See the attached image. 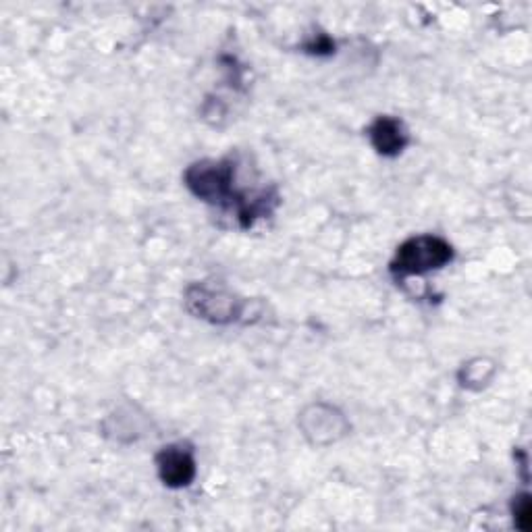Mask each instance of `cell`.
<instances>
[{
	"mask_svg": "<svg viewBox=\"0 0 532 532\" xmlns=\"http://www.w3.org/2000/svg\"><path fill=\"white\" fill-rule=\"evenodd\" d=\"M185 185L194 196L208 204H235L237 219L244 229L252 227L256 219L271 215L277 206V194L273 190L258 192L248 198V194L235 190V163L225 161H200L185 171Z\"/></svg>",
	"mask_w": 532,
	"mask_h": 532,
	"instance_id": "1",
	"label": "cell"
},
{
	"mask_svg": "<svg viewBox=\"0 0 532 532\" xmlns=\"http://www.w3.org/2000/svg\"><path fill=\"white\" fill-rule=\"evenodd\" d=\"M454 258V248L445 239L435 235H418L408 239L397 248V254L391 262V273L395 277L424 275L437 269H443Z\"/></svg>",
	"mask_w": 532,
	"mask_h": 532,
	"instance_id": "2",
	"label": "cell"
},
{
	"mask_svg": "<svg viewBox=\"0 0 532 532\" xmlns=\"http://www.w3.org/2000/svg\"><path fill=\"white\" fill-rule=\"evenodd\" d=\"M156 468L161 481L171 489L188 487L196 476V462L192 451L183 445L163 447L156 456Z\"/></svg>",
	"mask_w": 532,
	"mask_h": 532,
	"instance_id": "3",
	"label": "cell"
},
{
	"mask_svg": "<svg viewBox=\"0 0 532 532\" xmlns=\"http://www.w3.org/2000/svg\"><path fill=\"white\" fill-rule=\"evenodd\" d=\"M188 302L196 314H200L202 318H210V321L215 323H227L231 318H235V300L231 296L221 294V291L194 287L190 289Z\"/></svg>",
	"mask_w": 532,
	"mask_h": 532,
	"instance_id": "4",
	"label": "cell"
},
{
	"mask_svg": "<svg viewBox=\"0 0 532 532\" xmlns=\"http://www.w3.org/2000/svg\"><path fill=\"white\" fill-rule=\"evenodd\" d=\"M368 138L372 148L383 156H397L408 146V131L395 117H379L368 127Z\"/></svg>",
	"mask_w": 532,
	"mask_h": 532,
	"instance_id": "5",
	"label": "cell"
},
{
	"mask_svg": "<svg viewBox=\"0 0 532 532\" xmlns=\"http://www.w3.org/2000/svg\"><path fill=\"white\" fill-rule=\"evenodd\" d=\"M516 522L522 530H528L530 526V501H528V495H522L520 499H516Z\"/></svg>",
	"mask_w": 532,
	"mask_h": 532,
	"instance_id": "6",
	"label": "cell"
},
{
	"mask_svg": "<svg viewBox=\"0 0 532 532\" xmlns=\"http://www.w3.org/2000/svg\"><path fill=\"white\" fill-rule=\"evenodd\" d=\"M306 50L312 52V55H331L333 42H331L327 36H318V38H312V40L306 44Z\"/></svg>",
	"mask_w": 532,
	"mask_h": 532,
	"instance_id": "7",
	"label": "cell"
}]
</instances>
